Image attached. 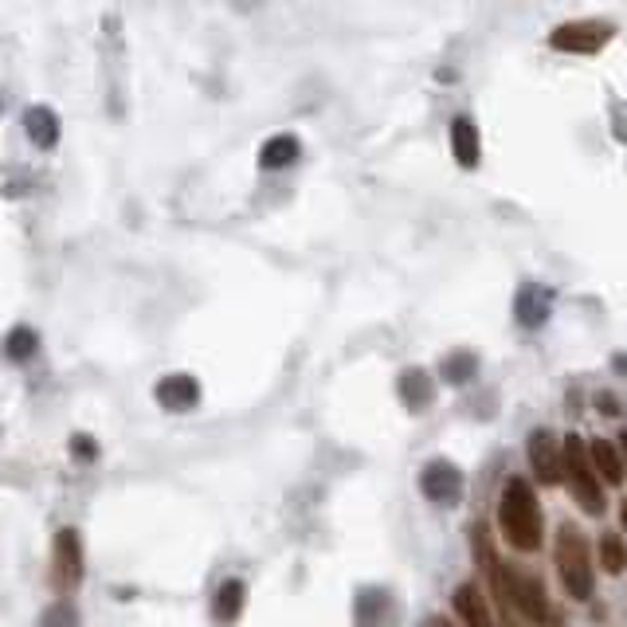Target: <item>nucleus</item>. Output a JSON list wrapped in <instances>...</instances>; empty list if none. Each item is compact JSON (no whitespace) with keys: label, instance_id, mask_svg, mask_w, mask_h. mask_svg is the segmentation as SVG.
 Instances as JSON below:
<instances>
[{"label":"nucleus","instance_id":"1","mask_svg":"<svg viewBox=\"0 0 627 627\" xmlns=\"http://www.w3.org/2000/svg\"><path fill=\"white\" fill-rule=\"evenodd\" d=\"M498 526L502 538L510 541L518 553H538L541 549V510L538 498H534V486L526 479H510V483L502 486Z\"/></svg>","mask_w":627,"mask_h":627},{"label":"nucleus","instance_id":"2","mask_svg":"<svg viewBox=\"0 0 627 627\" xmlns=\"http://www.w3.org/2000/svg\"><path fill=\"white\" fill-rule=\"evenodd\" d=\"M557 573H561L564 592H569L573 601H588L592 588H596V576H592V561H588V546H584V538L576 534L573 526H564L561 538H557Z\"/></svg>","mask_w":627,"mask_h":627},{"label":"nucleus","instance_id":"3","mask_svg":"<svg viewBox=\"0 0 627 627\" xmlns=\"http://www.w3.org/2000/svg\"><path fill=\"white\" fill-rule=\"evenodd\" d=\"M564 475H569V486H573V494L584 506V514H604L601 475H596V466H592L588 448H584L576 436L564 439Z\"/></svg>","mask_w":627,"mask_h":627},{"label":"nucleus","instance_id":"4","mask_svg":"<svg viewBox=\"0 0 627 627\" xmlns=\"http://www.w3.org/2000/svg\"><path fill=\"white\" fill-rule=\"evenodd\" d=\"M608 36H612V24H604V20H569V24L553 28L549 44H553L557 52L592 55L608 44Z\"/></svg>","mask_w":627,"mask_h":627},{"label":"nucleus","instance_id":"5","mask_svg":"<svg viewBox=\"0 0 627 627\" xmlns=\"http://www.w3.org/2000/svg\"><path fill=\"white\" fill-rule=\"evenodd\" d=\"M52 581L59 592H72L79 588L82 581V541L75 529H59V538H55V557H52Z\"/></svg>","mask_w":627,"mask_h":627},{"label":"nucleus","instance_id":"6","mask_svg":"<svg viewBox=\"0 0 627 627\" xmlns=\"http://www.w3.org/2000/svg\"><path fill=\"white\" fill-rule=\"evenodd\" d=\"M420 491L428 494L436 506H455V502L463 498V471L451 466V463H443V459H436V463L424 466Z\"/></svg>","mask_w":627,"mask_h":627},{"label":"nucleus","instance_id":"7","mask_svg":"<svg viewBox=\"0 0 627 627\" xmlns=\"http://www.w3.org/2000/svg\"><path fill=\"white\" fill-rule=\"evenodd\" d=\"M529 466L538 471V479L546 486H557L564 479V459H561V448H557L553 431L538 428L529 436Z\"/></svg>","mask_w":627,"mask_h":627},{"label":"nucleus","instance_id":"8","mask_svg":"<svg viewBox=\"0 0 627 627\" xmlns=\"http://www.w3.org/2000/svg\"><path fill=\"white\" fill-rule=\"evenodd\" d=\"M549 310H553V290L541 287V283H526L514 298V314L526 330H538V326L549 322Z\"/></svg>","mask_w":627,"mask_h":627},{"label":"nucleus","instance_id":"9","mask_svg":"<svg viewBox=\"0 0 627 627\" xmlns=\"http://www.w3.org/2000/svg\"><path fill=\"white\" fill-rule=\"evenodd\" d=\"M514 608L529 619V624H541V619H553L546 601V584L538 576H514Z\"/></svg>","mask_w":627,"mask_h":627},{"label":"nucleus","instance_id":"10","mask_svg":"<svg viewBox=\"0 0 627 627\" xmlns=\"http://www.w3.org/2000/svg\"><path fill=\"white\" fill-rule=\"evenodd\" d=\"M157 400H162V408H169V413H188V408H197L200 385L188 373H173L157 385Z\"/></svg>","mask_w":627,"mask_h":627},{"label":"nucleus","instance_id":"11","mask_svg":"<svg viewBox=\"0 0 627 627\" xmlns=\"http://www.w3.org/2000/svg\"><path fill=\"white\" fill-rule=\"evenodd\" d=\"M400 400L413 408V413H428L431 400H436V385H431V376L424 369H408L400 373Z\"/></svg>","mask_w":627,"mask_h":627},{"label":"nucleus","instance_id":"12","mask_svg":"<svg viewBox=\"0 0 627 627\" xmlns=\"http://www.w3.org/2000/svg\"><path fill=\"white\" fill-rule=\"evenodd\" d=\"M588 455H592V466H596V475L604 479L608 486H619L624 483V475H627V463H624V455H619L612 443H604V439H592L588 443Z\"/></svg>","mask_w":627,"mask_h":627},{"label":"nucleus","instance_id":"13","mask_svg":"<svg viewBox=\"0 0 627 627\" xmlns=\"http://www.w3.org/2000/svg\"><path fill=\"white\" fill-rule=\"evenodd\" d=\"M451 150H455L463 169H475L479 165V130L471 118H455L451 122Z\"/></svg>","mask_w":627,"mask_h":627},{"label":"nucleus","instance_id":"14","mask_svg":"<svg viewBox=\"0 0 627 627\" xmlns=\"http://www.w3.org/2000/svg\"><path fill=\"white\" fill-rule=\"evenodd\" d=\"M298 153H302V145H298V138L290 134H275L267 145L260 150V165L263 169H287V165L298 162Z\"/></svg>","mask_w":627,"mask_h":627},{"label":"nucleus","instance_id":"15","mask_svg":"<svg viewBox=\"0 0 627 627\" xmlns=\"http://www.w3.org/2000/svg\"><path fill=\"white\" fill-rule=\"evenodd\" d=\"M455 612H459V619H463V624H471V627L491 624V612H486L479 584H459V588H455Z\"/></svg>","mask_w":627,"mask_h":627},{"label":"nucleus","instance_id":"16","mask_svg":"<svg viewBox=\"0 0 627 627\" xmlns=\"http://www.w3.org/2000/svg\"><path fill=\"white\" fill-rule=\"evenodd\" d=\"M24 125H28V138H32V145H40V150H52V145L59 142V122H55V114L47 107L28 110Z\"/></svg>","mask_w":627,"mask_h":627},{"label":"nucleus","instance_id":"17","mask_svg":"<svg viewBox=\"0 0 627 627\" xmlns=\"http://www.w3.org/2000/svg\"><path fill=\"white\" fill-rule=\"evenodd\" d=\"M243 608V584L240 581H224L216 588V601H212V616L216 619H235Z\"/></svg>","mask_w":627,"mask_h":627},{"label":"nucleus","instance_id":"18","mask_svg":"<svg viewBox=\"0 0 627 627\" xmlns=\"http://www.w3.org/2000/svg\"><path fill=\"white\" fill-rule=\"evenodd\" d=\"M475 373H479L475 353H451V358H443V376H448L451 385H466Z\"/></svg>","mask_w":627,"mask_h":627},{"label":"nucleus","instance_id":"19","mask_svg":"<svg viewBox=\"0 0 627 627\" xmlns=\"http://www.w3.org/2000/svg\"><path fill=\"white\" fill-rule=\"evenodd\" d=\"M385 612H388V592L365 588L358 596V619H361V624H376V619L385 616Z\"/></svg>","mask_w":627,"mask_h":627},{"label":"nucleus","instance_id":"20","mask_svg":"<svg viewBox=\"0 0 627 627\" xmlns=\"http://www.w3.org/2000/svg\"><path fill=\"white\" fill-rule=\"evenodd\" d=\"M601 564L608 569L612 576L627 569V546L616 538V534H604V538H601Z\"/></svg>","mask_w":627,"mask_h":627},{"label":"nucleus","instance_id":"21","mask_svg":"<svg viewBox=\"0 0 627 627\" xmlns=\"http://www.w3.org/2000/svg\"><path fill=\"white\" fill-rule=\"evenodd\" d=\"M4 353H9L12 361L32 358V353H36V333H32V330H16L9 338V350H4Z\"/></svg>","mask_w":627,"mask_h":627},{"label":"nucleus","instance_id":"22","mask_svg":"<svg viewBox=\"0 0 627 627\" xmlns=\"http://www.w3.org/2000/svg\"><path fill=\"white\" fill-rule=\"evenodd\" d=\"M596 408H601L604 416H619V413H624V408H619V400H616L612 393H601V396H596Z\"/></svg>","mask_w":627,"mask_h":627},{"label":"nucleus","instance_id":"23","mask_svg":"<svg viewBox=\"0 0 627 627\" xmlns=\"http://www.w3.org/2000/svg\"><path fill=\"white\" fill-rule=\"evenodd\" d=\"M75 455H79V459H95V443H90L87 436H79V439H75Z\"/></svg>","mask_w":627,"mask_h":627},{"label":"nucleus","instance_id":"24","mask_svg":"<svg viewBox=\"0 0 627 627\" xmlns=\"http://www.w3.org/2000/svg\"><path fill=\"white\" fill-rule=\"evenodd\" d=\"M619 455H624V463H627V428L619 431Z\"/></svg>","mask_w":627,"mask_h":627},{"label":"nucleus","instance_id":"25","mask_svg":"<svg viewBox=\"0 0 627 627\" xmlns=\"http://www.w3.org/2000/svg\"><path fill=\"white\" fill-rule=\"evenodd\" d=\"M616 369H619V373L627 376V353H619V358H616Z\"/></svg>","mask_w":627,"mask_h":627},{"label":"nucleus","instance_id":"26","mask_svg":"<svg viewBox=\"0 0 627 627\" xmlns=\"http://www.w3.org/2000/svg\"><path fill=\"white\" fill-rule=\"evenodd\" d=\"M619 526L627 529V498H624V506H619Z\"/></svg>","mask_w":627,"mask_h":627}]
</instances>
